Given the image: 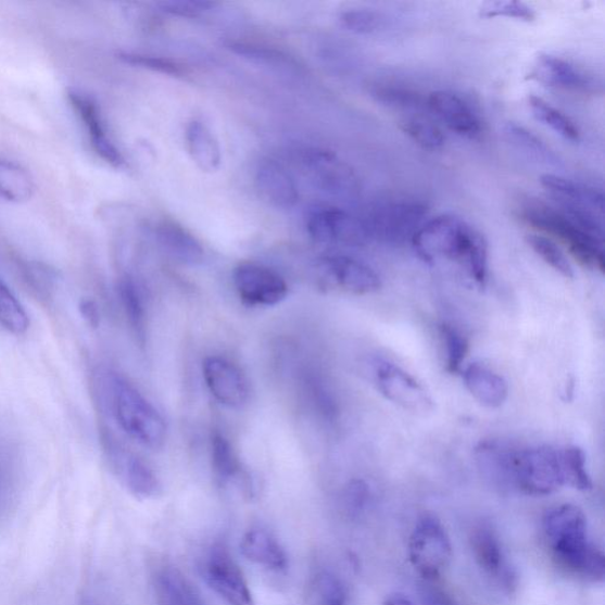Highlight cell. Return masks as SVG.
<instances>
[{"label": "cell", "mask_w": 605, "mask_h": 605, "mask_svg": "<svg viewBox=\"0 0 605 605\" xmlns=\"http://www.w3.org/2000/svg\"><path fill=\"white\" fill-rule=\"evenodd\" d=\"M400 128L406 136L425 150L437 151L445 144L446 137L441 128L426 116L413 114L400 121Z\"/></svg>", "instance_id": "obj_33"}, {"label": "cell", "mask_w": 605, "mask_h": 605, "mask_svg": "<svg viewBox=\"0 0 605 605\" xmlns=\"http://www.w3.org/2000/svg\"><path fill=\"white\" fill-rule=\"evenodd\" d=\"M470 545L476 562L483 571L506 589L515 587L514 571L508 567L499 537L491 528L481 526L474 530Z\"/></svg>", "instance_id": "obj_21"}, {"label": "cell", "mask_w": 605, "mask_h": 605, "mask_svg": "<svg viewBox=\"0 0 605 605\" xmlns=\"http://www.w3.org/2000/svg\"><path fill=\"white\" fill-rule=\"evenodd\" d=\"M104 451L114 475L134 496L154 500L163 492L154 470L139 455L111 437L104 438Z\"/></svg>", "instance_id": "obj_12"}, {"label": "cell", "mask_w": 605, "mask_h": 605, "mask_svg": "<svg viewBox=\"0 0 605 605\" xmlns=\"http://www.w3.org/2000/svg\"><path fill=\"white\" fill-rule=\"evenodd\" d=\"M440 333L443 345H445L448 371L451 374L462 371L468 353V342L465 336L448 323H443L440 327Z\"/></svg>", "instance_id": "obj_38"}, {"label": "cell", "mask_w": 605, "mask_h": 605, "mask_svg": "<svg viewBox=\"0 0 605 605\" xmlns=\"http://www.w3.org/2000/svg\"><path fill=\"white\" fill-rule=\"evenodd\" d=\"M383 605H413V602L405 595L396 594L389 596Z\"/></svg>", "instance_id": "obj_47"}, {"label": "cell", "mask_w": 605, "mask_h": 605, "mask_svg": "<svg viewBox=\"0 0 605 605\" xmlns=\"http://www.w3.org/2000/svg\"><path fill=\"white\" fill-rule=\"evenodd\" d=\"M412 566L426 580H436L450 566L452 544L440 520L424 517L414 528L408 544Z\"/></svg>", "instance_id": "obj_9"}, {"label": "cell", "mask_w": 605, "mask_h": 605, "mask_svg": "<svg viewBox=\"0 0 605 605\" xmlns=\"http://www.w3.org/2000/svg\"><path fill=\"white\" fill-rule=\"evenodd\" d=\"M518 214L524 223L560 240L582 265L604 273V240L583 231L558 206L529 200L521 204Z\"/></svg>", "instance_id": "obj_4"}, {"label": "cell", "mask_w": 605, "mask_h": 605, "mask_svg": "<svg viewBox=\"0 0 605 605\" xmlns=\"http://www.w3.org/2000/svg\"><path fill=\"white\" fill-rule=\"evenodd\" d=\"M68 98L79 118L83 119L84 125L87 127L93 151H96L97 154L112 167H125V157L121 154L118 148L111 140L110 136H108V131L97 103L76 89L70 90Z\"/></svg>", "instance_id": "obj_19"}, {"label": "cell", "mask_w": 605, "mask_h": 605, "mask_svg": "<svg viewBox=\"0 0 605 605\" xmlns=\"http://www.w3.org/2000/svg\"><path fill=\"white\" fill-rule=\"evenodd\" d=\"M157 589L161 605H205L196 588L177 569L161 571Z\"/></svg>", "instance_id": "obj_28"}, {"label": "cell", "mask_w": 605, "mask_h": 605, "mask_svg": "<svg viewBox=\"0 0 605 605\" xmlns=\"http://www.w3.org/2000/svg\"><path fill=\"white\" fill-rule=\"evenodd\" d=\"M564 480L568 486L580 491L593 489V480L587 469L585 453L577 446L560 450Z\"/></svg>", "instance_id": "obj_35"}, {"label": "cell", "mask_w": 605, "mask_h": 605, "mask_svg": "<svg viewBox=\"0 0 605 605\" xmlns=\"http://www.w3.org/2000/svg\"><path fill=\"white\" fill-rule=\"evenodd\" d=\"M294 164L316 190L341 200L355 199L361 190L354 169L339 155L316 147L294 151Z\"/></svg>", "instance_id": "obj_5"}, {"label": "cell", "mask_w": 605, "mask_h": 605, "mask_svg": "<svg viewBox=\"0 0 605 605\" xmlns=\"http://www.w3.org/2000/svg\"><path fill=\"white\" fill-rule=\"evenodd\" d=\"M200 572L213 593L226 604L257 605L243 571L225 546L214 545L209 550L201 560Z\"/></svg>", "instance_id": "obj_10"}, {"label": "cell", "mask_w": 605, "mask_h": 605, "mask_svg": "<svg viewBox=\"0 0 605 605\" xmlns=\"http://www.w3.org/2000/svg\"><path fill=\"white\" fill-rule=\"evenodd\" d=\"M479 15L483 18H513L520 22H533L535 11L528 4L516 2V0H495V2L483 3L479 9Z\"/></svg>", "instance_id": "obj_39"}, {"label": "cell", "mask_w": 605, "mask_h": 605, "mask_svg": "<svg viewBox=\"0 0 605 605\" xmlns=\"http://www.w3.org/2000/svg\"><path fill=\"white\" fill-rule=\"evenodd\" d=\"M79 313L92 328H98L100 326L101 314L96 301L89 299L80 301Z\"/></svg>", "instance_id": "obj_46"}, {"label": "cell", "mask_w": 605, "mask_h": 605, "mask_svg": "<svg viewBox=\"0 0 605 605\" xmlns=\"http://www.w3.org/2000/svg\"><path fill=\"white\" fill-rule=\"evenodd\" d=\"M186 144L193 163L205 173L217 172L222 165V147L214 133L201 121L194 119L186 129Z\"/></svg>", "instance_id": "obj_26"}, {"label": "cell", "mask_w": 605, "mask_h": 605, "mask_svg": "<svg viewBox=\"0 0 605 605\" xmlns=\"http://www.w3.org/2000/svg\"><path fill=\"white\" fill-rule=\"evenodd\" d=\"M340 22L348 31L373 35L387 29L388 18L383 13L370 9H352L341 13Z\"/></svg>", "instance_id": "obj_37"}, {"label": "cell", "mask_w": 605, "mask_h": 605, "mask_svg": "<svg viewBox=\"0 0 605 605\" xmlns=\"http://www.w3.org/2000/svg\"><path fill=\"white\" fill-rule=\"evenodd\" d=\"M118 294L121 303H123L126 317L130 328L137 335L139 341L143 344L146 340V307L142 292L136 279L125 276L119 279Z\"/></svg>", "instance_id": "obj_32"}, {"label": "cell", "mask_w": 605, "mask_h": 605, "mask_svg": "<svg viewBox=\"0 0 605 605\" xmlns=\"http://www.w3.org/2000/svg\"><path fill=\"white\" fill-rule=\"evenodd\" d=\"M101 385L108 408L121 430L146 449H163L167 425L153 403L116 371H105Z\"/></svg>", "instance_id": "obj_3"}, {"label": "cell", "mask_w": 605, "mask_h": 605, "mask_svg": "<svg viewBox=\"0 0 605 605\" xmlns=\"http://www.w3.org/2000/svg\"><path fill=\"white\" fill-rule=\"evenodd\" d=\"M463 380L470 395L483 407L500 408L508 398V385L502 375L481 363L464 368Z\"/></svg>", "instance_id": "obj_24"}, {"label": "cell", "mask_w": 605, "mask_h": 605, "mask_svg": "<svg viewBox=\"0 0 605 605\" xmlns=\"http://www.w3.org/2000/svg\"><path fill=\"white\" fill-rule=\"evenodd\" d=\"M211 461L215 478L222 483H230L244 477L238 455L228 440L219 430L211 437Z\"/></svg>", "instance_id": "obj_29"}, {"label": "cell", "mask_w": 605, "mask_h": 605, "mask_svg": "<svg viewBox=\"0 0 605 605\" xmlns=\"http://www.w3.org/2000/svg\"><path fill=\"white\" fill-rule=\"evenodd\" d=\"M315 593L318 605H345V590L338 577L323 572L317 577Z\"/></svg>", "instance_id": "obj_43"}, {"label": "cell", "mask_w": 605, "mask_h": 605, "mask_svg": "<svg viewBox=\"0 0 605 605\" xmlns=\"http://www.w3.org/2000/svg\"><path fill=\"white\" fill-rule=\"evenodd\" d=\"M307 232L318 244L361 248L371 238L363 218L339 207H317L307 215Z\"/></svg>", "instance_id": "obj_11"}, {"label": "cell", "mask_w": 605, "mask_h": 605, "mask_svg": "<svg viewBox=\"0 0 605 605\" xmlns=\"http://www.w3.org/2000/svg\"><path fill=\"white\" fill-rule=\"evenodd\" d=\"M117 58L126 64L137 66V68L151 71L153 73L173 77H182L185 75V71L181 65L167 59L142 55V53L127 51L118 52Z\"/></svg>", "instance_id": "obj_41"}, {"label": "cell", "mask_w": 605, "mask_h": 605, "mask_svg": "<svg viewBox=\"0 0 605 605\" xmlns=\"http://www.w3.org/2000/svg\"><path fill=\"white\" fill-rule=\"evenodd\" d=\"M367 366L376 389L394 405L419 415L434 411L436 402L426 387L393 361L383 356H373Z\"/></svg>", "instance_id": "obj_6"}, {"label": "cell", "mask_w": 605, "mask_h": 605, "mask_svg": "<svg viewBox=\"0 0 605 605\" xmlns=\"http://www.w3.org/2000/svg\"><path fill=\"white\" fill-rule=\"evenodd\" d=\"M426 110L456 136L470 140L480 137L481 119L474 106L458 93L450 90L430 92L426 98Z\"/></svg>", "instance_id": "obj_17"}, {"label": "cell", "mask_w": 605, "mask_h": 605, "mask_svg": "<svg viewBox=\"0 0 605 605\" xmlns=\"http://www.w3.org/2000/svg\"><path fill=\"white\" fill-rule=\"evenodd\" d=\"M239 299L251 306H275L287 299V281L273 268L257 263H241L234 272Z\"/></svg>", "instance_id": "obj_13"}, {"label": "cell", "mask_w": 605, "mask_h": 605, "mask_svg": "<svg viewBox=\"0 0 605 605\" xmlns=\"http://www.w3.org/2000/svg\"><path fill=\"white\" fill-rule=\"evenodd\" d=\"M514 486L530 495H549L566 486L560 450L550 446L518 450Z\"/></svg>", "instance_id": "obj_8"}, {"label": "cell", "mask_w": 605, "mask_h": 605, "mask_svg": "<svg viewBox=\"0 0 605 605\" xmlns=\"http://www.w3.org/2000/svg\"><path fill=\"white\" fill-rule=\"evenodd\" d=\"M204 380L210 393L228 408H241L250 399L247 375L231 360L209 356L203 363Z\"/></svg>", "instance_id": "obj_15"}, {"label": "cell", "mask_w": 605, "mask_h": 605, "mask_svg": "<svg viewBox=\"0 0 605 605\" xmlns=\"http://www.w3.org/2000/svg\"><path fill=\"white\" fill-rule=\"evenodd\" d=\"M541 184L554 198L557 206L587 211L604 217V196L597 188L557 174H544Z\"/></svg>", "instance_id": "obj_20"}, {"label": "cell", "mask_w": 605, "mask_h": 605, "mask_svg": "<svg viewBox=\"0 0 605 605\" xmlns=\"http://www.w3.org/2000/svg\"><path fill=\"white\" fill-rule=\"evenodd\" d=\"M237 55L249 59L250 61L267 64V65H292L286 53L273 48L262 47L250 43H231L228 46Z\"/></svg>", "instance_id": "obj_42"}, {"label": "cell", "mask_w": 605, "mask_h": 605, "mask_svg": "<svg viewBox=\"0 0 605 605\" xmlns=\"http://www.w3.org/2000/svg\"><path fill=\"white\" fill-rule=\"evenodd\" d=\"M159 7L168 15L193 18L211 11L215 3L207 2V0H168V2L159 3Z\"/></svg>", "instance_id": "obj_44"}, {"label": "cell", "mask_w": 605, "mask_h": 605, "mask_svg": "<svg viewBox=\"0 0 605 605\" xmlns=\"http://www.w3.org/2000/svg\"><path fill=\"white\" fill-rule=\"evenodd\" d=\"M373 97L379 102L396 108V110H420L426 108V98H423L419 92L408 89L376 86L371 90Z\"/></svg>", "instance_id": "obj_40"}, {"label": "cell", "mask_w": 605, "mask_h": 605, "mask_svg": "<svg viewBox=\"0 0 605 605\" xmlns=\"http://www.w3.org/2000/svg\"><path fill=\"white\" fill-rule=\"evenodd\" d=\"M442 605H455V604L451 601H446V602H443Z\"/></svg>", "instance_id": "obj_49"}, {"label": "cell", "mask_w": 605, "mask_h": 605, "mask_svg": "<svg viewBox=\"0 0 605 605\" xmlns=\"http://www.w3.org/2000/svg\"><path fill=\"white\" fill-rule=\"evenodd\" d=\"M240 551L248 560L267 570L281 572L288 569L289 558L285 547L267 530H249L241 538Z\"/></svg>", "instance_id": "obj_22"}, {"label": "cell", "mask_w": 605, "mask_h": 605, "mask_svg": "<svg viewBox=\"0 0 605 605\" xmlns=\"http://www.w3.org/2000/svg\"><path fill=\"white\" fill-rule=\"evenodd\" d=\"M35 192L30 173L13 161L0 159V198L11 203H24Z\"/></svg>", "instance_id": "obj_30"}, {"label": "cell", "mask_w": 605, "mask_h": 605, "mask_svg": "<svg viewBox=\"0 0 605 605\" xmlns=\"http://www.w3.org/2000/svg\"><path fill=\"white\" fill-rule=\"evenodd\" d=\"M412 245L425 263L451 261L459 264L478 288H487L488 241L456 215L441 214L425 222L412 239Z\"/></svg>", "instance_id": "obj_1"}, {"label": "cell", "mask_w": 605, "mask_h": 605, "mask_svg": "<svg viewBox=\"0 0 605 605\" xmlns=\"http://www.w3.org/2000/svg\"><path fill=\"white\" fill-rule=\"evenodd\" d=\"M0 327L13 335L29 330L30 318L15 294L0 280Z\"/></svg>", "instance_id": "obj_34"}, {"label": "cell", "mask_w": 605, "mask_h": 605, "mask_svg": "<svg viewBox=\"0 0 605 605\" xmlns=\"http://www.w3.org/2000/svg\"><path fill=\"white\" fill-rule=\"evenodd\" d=\"M504 134L507 142L532 163L551 168L562 166V160L553 148L549 147L528 128L509 123L505 126Z\"/></svg>", "instance_id": "obj_27"}, {"label": "cell", "mask_w": 605, "mask_h": 605, "mask_svg": "<svg viewBox=\"0 0 605 605\" xmlns=\"http://www.w3.org/2000/svg\"><path fill=\"white\" fill-rule=\"evenodd\" d=\"M255 187L268 205L291 209L300 199L298 184L292 174L279 161L265 157L255 168Z\"/></svg>", "instance_id": "obj_18"}, {"label": "cell", "mask_w": 605, "mask_h": 605, "mask_svg": "<svg viewBox=\"0 0 605 605\" xmlns=\"http://www.w3.org/2000/svg\"><path fill=\"white\" fill-rule=\"evenodd\" d=\"M547 545L559 566L591 581H603L602 551L589 541L583 511L572 504L550 509L543 521Z\"/></svg>", "instance_id": "obj_2"}, {"label": "cell", "mask_w": 605, "mask_h": 605, "mask_svg": "<svg viewBox=\"0 0 605 605\" xmlns=\"http://www.w3.org/2000/svg\"><path fill=\"white\" fill-rule=\"evenodd\" d=\"M369 496V489L365 481L353 480L345 489V502L352 509H361L366 505Z\"/></svg>", "instance_id": "obj_45"}, {"label": "cell", "mask_w": 605, "mask_h": 605, "mask_svg": "<svg viewBox=\"0 0 605 605\" xmlns=\"http://www.w3.org/2000/svg\"><path fill=\"white\" fill-rule=\"evenodd\" d=\"M527 241L538 257L553 267L556 273L569 279L575 278L572 264L553 239L542 235H529Z\"/></svg>", "instance_id": "obj_36"}, {"label": "cell", "mask_w": 605, "mask_h": 605, "mask_svg": "<svg viewBox=\"0 0 605 605\" xmlns=\"http://www.w3.org/2000/svg\"><path fill=\"white\" fill-rule=\"evenodd\" d=\"M517 449L501 440L481 441L475 454L482 474L490 479L514 486Z\"/></svg>", "instance_id": "obj_25"}, {"label": "cell", "mask_w": 605, "mask_h": 605, "mask_svg": "<svg viewBox=\"0 0 605 605\" xmlns=\"http://www.w3.org/2000/svg\"><path fill=\"white\" fill-rule=\"evenodd\" d=\"M529 78L543 86L580 93H597L602 80L575 63L542 53L532 63Z\"/></svg>", "instance_id": "obj_14"}, {"label": "cell", "mask_w": 605, "mask_h": 605, "mask_svg": "<svg viewBox=\"0 0 605 605\" xmlns=\"http://www.w3.org/2000/svg\"><path fill=\"white\" fill-rule=\"evenodd\" d=\"M157 244L169 257L186 265H198L205 259L200 241L186 228L172 220L161 222L155 227Z\"/></svg>", "instance_id": "obj_23"}, {"label": "cell", "mask_w": 605, "mask_h": 605, "mask_svg": "<svg viewBox=\"0 0 605 605\" xmlns=\"http://www.w3.org/2000/svg\"><path fill=\"white\" fill-rule=\"evenodd\" d=\"M3 480H4V469H3L2 462H0V492H2Z\"/></svg>", "instance_id": "obj_48"}, {"label": "cell", "mask_w": 605, "mask_h": 605, "mask_svg": "<svg viewBox=\"0 0 605 605\" xmlns=\"http://www.w3.org/2000/svg\"><path fill=\"white\" fill-rule=\"evenodd\" d=\"M320 272L328 286L353 294H369L379 291L382 281L368 264L344 254H331L322 259Z\"/></svg>", "instance_id": "obj_16"}, {"label": "cell", "mask_w": 605, "mask_h": 605, "mask_svg": "<svg viewBox=\"0 0 605 605\" xmlns=\"http://www.w3.org/2000/svg\"><path fill=\"white\" fill-rule=\"evenodd\" d=\"M427 207L414 200H388L375 204L365 220L371 240L393 247L406 244L426 222Z\"/></svg>", "instance_id": "obj_7"}, {"label": "cell", "mask_w": 605, "mask_h": 605, "mask_svg": "<svg viewBox=\"0 0 605 605\" xmlns=\"http://www.w3.org/2000/svg\"><path fill=\"white\" fill-rule=\"evenodd\" d=\"M528 105L534 118L555 131L557 136L571 142L580 141L581 131L574 121L542 98L529 97Z\"/></svg>", "instance_id": "obj_31"}]
</instances>
